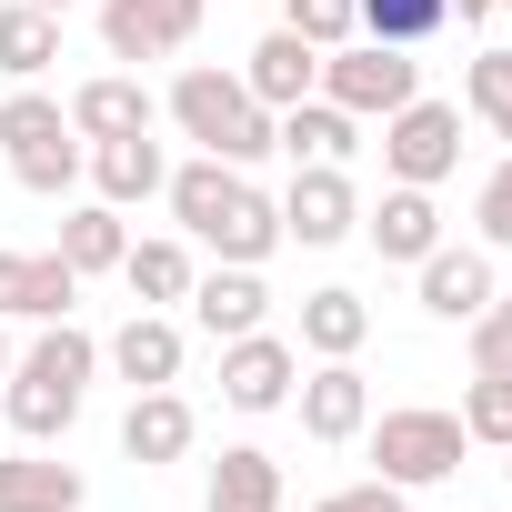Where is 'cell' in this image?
I'll return each mask as SVG.
<instances>
[{
	"instance_id": "cell-2",
	"label": "cell",
	"mask_w": 512,
	"mask_h": 512,
	"mask_svg": "<svg viewBox=\"0 0 512 512\" xmlns=\"http://www.w3.org/2000/svg\"><path fill=\"white\" fill-rule=\"evenodd\" d=\"M91 372H101V342L71 332V322H51V332L11 362V382H0V412H11V432H21V442H61V432L81 422Z\"/></svg>"
},
{
	"instance_id": "cell-26",
	"label": "cell",
	"mask_w": 512,
	"mask_h": 512,
	"mask_svg": "<svg viewBox=\"0 0 512 512\" xmlns=\"http://www.w3.org/2000/svg\"><path fill=\"white\" fill-rule=\"evenodd\" d=\"M121 282L141 292V312H161V302H191L201 272H191V251H181V241H131V251H121Z\"/></svg>"
},
{
	"instance_id": "cell-38",
	"label": "cell",
	"mask_w": 512,
	"mask_h": 512,
	"mask_svg": "<svg viewBox=\"0 0 512 512\" xmlns=\"http://www.w3.org/2000/svg\"><path fill=\"white\" fill-rule=\"evenodd\" d=\"M502 11H512V0H502Z\"/></svg>"
},
{
	"instance_id": "cell-30",
	"label": "cell",
	"mask_w": 512,
	"mask_h": 512,
	"mask_svg": "<svg viewBox=\"0 0 512 512\" xmlns=\"http://www.w3.org/2000/svg\"><path fill=\"white\" fill-rule=\"evenodd\" d=\"M282 31H302L312 51H342V41H362V11L352 0H282Z\"/></svg>"
},
{
	"instance_id": "cell-13",
	"label": "cell",
	"mask_w": 512,
	"mask_h": 512,
	"mask_svg": "<svg viewBox=\"0 0 512 512\" xmlns=\"http://www.w3.org/2000/svg\"><path fill=\"white\" fill-rule=\"evenodd\" d=\"M191 322H201L211 342L262 332V322H272V292H262V272H251V262H221V272H201V282H191Z\"/></svg>"
},
{
	"instance_id": "cell-10",
	"label": "cell",
	"mask_w": 512,
	"mask_h": 512,
	"mask_svg": "<svg viewBox=\"0 0 512 512\" xmlns=\"http://www.w3.org/2000/svg\"><path fill=\"white\" fill-rule=\"evenodd\" d=\"M201 31V0H101V41L111 61H171Z\"/></svg>"
},
{
	"instance_id": "cell-12",
	"label": "cell",
	"mask_w": 512,
	"mask_h": 512,
	"mask_svg": "<svg viewBox=\"0 0 512 512\" xmlns=\"http://www.w3.org/2000/svg\"><path fill=\"white\" fill-rule=\"evenodd\" d=\"M241 91H251V101H262L272 121H282L292 101H312V91H322V51H312L302 31H262V51H251V61H241Z\"/></svg>"
},
{
	"instance_id": "cell-23",
	"label": "cell",
	"mask_w": 512,
	"mask_h": 512,
	"mask_svg": "<svg viewBox=\"0 0 512 512\" xmlns=\"http://www.w3.org/2000/svg\"><path fill=\"white\" fill-rule=\"evenodd\" d=\"M81 472L71 462H41V452H11L0 462V512H81Z\"/></svg>"
},
{
	"instance_id": "cell-29",
	"label": "cell",
	"mask_w": 512,
	"mask_h": 512,
	"mask_svg": "<svg viewBox=\"0 0 512 512\" xmlns=\"http://www.w3.org/2000/svg\"><path fill=\"white\" fill-rule=\"evenodd\" d=\"M462 101L492 121V141H512V51H472V71H462Z\"/></svg>"
},
{
	"instance_id": "cell-16",
	"label": "cell",
	"mask_w": 512,
	"mask_h": 512,
	"mask_svg": "<svg viewBox=\"0 0 512 512\" xmlns=\"http://www.w3.org/2000/svg\"><path fill=\"white\" fill-rule=\"evenodd\" d=\"M362 231H372L382 262H422V251H442V211H432V191H422V181H392V191L362 211Z\"/></svg>"
},
{
	"instance_id": "cell-18",
	"label": "cell",
	"mask_w": 512,
	"mask_h": 512,
	"mask_svg": "<svg viewBox=\"0 0 512 512\" xmlns=\"http://www.w3.org/2000/svg\"><path fill=\"white\" fill-rule=\"evenodd\" d=\"M191 432H201V422H191V402H181L171 382H161V392H131V412H121V452H131L141 472L181 462V452H191Z\"/></svg>"
},
{
	"instance_id": "cell-11",
	"label": "cell",
	"mask_w": 512,
	"mask_h": 512,
	"mask_svg": "<svg viewBox=\"0 0 512 512\" xmlns=\"http://www.w3.org/2000/svg\"><path fill=\"white\" fill-rule=\"evenodd\" d=\"M81 272L61 251H0V322H71Z\"/></svg>"
},
{
	"instance_id": "cell-33",
	"label": "cell",
	"mask_w": 512,
	"mask_h": 512,
	"mask_svg": "<svg viewBox=\"0 0 512 512\" xmlns=\"http://www.w3.org/2000/svg\"><path fill=\"white\" fill-rule=\"evenodd\" d=\"M472 221H482V241H492V251H512V161H492V171H482Z\"/></svg>"
},
{
	"instance_id": "cell-24",
	"label": "cell",
	"mask_w": 512,
	"mask_h": 512,
	"mask_svg": "<svg viewBox=\"0 0 512 512\" xmlns=\"http://www.w3.org/2000/svg\"><path fill=\"white\" fill-rule=\"evenodd\" d=\"M51 61H61V11H41V0H0V71L41 81Z\"/></svg>"
},
{
	"instance_id": "cell-37",
	"label": "cell",
	"mask_w": 512,
	"mask_h": 512,
	"mask_svg": "<svg viewBox=\"0 0 512 512\" xmlns=\"http://www.w3.org/2000/svg\"><path fill=\"white\" fill-rule=\"evenodd\" d=\"M41 11H71V0H41Z\"/></svg>"
},
{
	"instance_id": "cell-27",
	"label": "cell",
	"mask_w": 512,
	"mask_h": 512,
	"mask_svg": "<svg viewBox=\"0 0 512 512\" xmlns=\"http://www.w3.org/2000/svg\"><path fill=\"white\" fill-rule=\"evenodd\" d=\"M121 251H131V231H121V211L111 201H91V211H71L61 221V262L91 282V272H121Z\"/></svg>"
},
{
	"instance_id": "cell-35",
	"label": "cell",
	"mask_w": 512,
	"mask_h": 512,
	"mask_svg": "<svg viewBox=\"0 0 512 512\" xmlns=\"http://www.w3.org/2000/svg\"><path fill=\"white\" fill-rule=\"evenodd\" d=\"M452 11H462V21H492V11H502V0H452Z\"/></svg>"
},
{
	"instance_id": "cell-1",
	"label": "cell",
	"mask_w": 512,
	"mask_h": 512,
	"mask_svg": "<svg viewBox=\"0 0 512 512\" xmlns=\"http://www.w3.org/2000/svg\"><path fill=\"white\" fill-rule=\"evenodd\" d=\"M161 201L181 211V231L191 241H211L221 251V262H251V272H262L272 262V251H282V201H262V191H251L231 161H181L171 181H161Z\"/></svg>"
},
{
	"instance_id": "cell-7",
	"label": "cell",
	"mask_w": 512,
	"mask_h": 512,
	"mask_svg": "<svg viewBox=\"0 0 512 512\" xmlns=\"http://www.w3.org/2000/svg\"><path fill=\"white\" fill-rule=\"evenodd\" d=\"M382 171H392V181H422V191L452 181V171H462V111H452V101H422V91H412L402 111H382Z\"/></svg>"
},
{
	"instance_id": "cell-9",
	"label": "cell",
	"mask_w": 512,
	"mask_h": 512,
	"mask_svg": "<svg viewBox=\"0 0 512 512\" xmlns=\"http://www.w3.org/2000/svg\"><path fill=\"white\" fill-rule=\"evenodd\" d=\"M292 382H302V352H292L282 332H241V342H221V402H231V412H282Z\"/></svg>"
},
{
	"instance_id": "cell-8",
	"label": "cell",
	"mask_w": 512,
	"mask_h": 512,
	"mask_svg": "<svg viewBox=\"0 0 512 512\" xmlns=\"http://www.w3.org/2000/svg\"><path fill=\"white\" fill-rule=\"evenodd\" d=\"M352 231H362V191H352V171L302 161V171H292V191H282V241L332 251V241H352Z\"/></svg>"
},
{
	"instance_id": "cell-17",
	"label": "cell",
	"mask_w": 512,
	"mask_h": 512,
	"mask_svg": "<svg viewBox=\"0 0 512 512\" xmlns=\"http://www.w3.org/2000/svg\"><path fill=\"white\" fill-rule=\"evenodd\" d=\"M292 402H302V432H312V442H362V422H372V382H362L352 362H322Z\"/></svg>"
},
{
	"instance_id": "cell-20",
	"label": "cell",
	"mask_w": 512,
	"mask_h": 512,
	"mask_svg": "<svg viewBox=\"0 0 512 512\" xmlns=\"http://www.w3.org/2000/svg\"><path fill=\"white\" fill-rule=\"evenodd\" d=\"M412 272H422V312H432V322H472V312L492 302V262H482V251H452V241H442V251H422Z\"/></svg>"
},
{
	"instance_id": "cell-15",
	"label": "cell",
	"mask_w": 512,
	"mask_h": 512,
	"mask_svg": "<svg viewBox=\"0 0 512 512\" xmlns=\"http://www.w3.org/2000/svg\"><path fill=\"white\" fill-rule=\"evenodd\" d=\"M101 362H111L131 392H161V382H181V322H171V312H131V322L101 342Z\"/></svg>"
},
{
	"instance_id": "cell-6",
	"label": "cell",
	"mask_w": 512,
	"mask_h": 512,
	"mask_svg": "<svg viewBox=\"0 0 512 512\" xmlns=\"http://www.w3.org/2000/svg\"><path fill=\"white\" fill-rule=\"evenodd\" d=\"M412 91H422V61H412V51H392V41H342V51H322V101H342L352 121L402 111Z\"/></svg>"
},
{
	"instance_id": "cell-25",
	"label": "cell",
	"mask_w": 512,
	"mask_h": 512,
	"mask_svg": "<svg viewBox=\"0 0 512 512\" xmlns=\"http://www.w3.org/2000/svg\"><path fill=\"white\" fill-rule=\"evenodd\" d=\"M362 342H372V302H362V292H342V282H332V292H312V302H302V352L352 362Z\"/></svg>"
},
{
	"instance_id": "cell-31",
	"label": "cell",
	"mask_w": 512,
	"mask_h": 512,
	"mask_svg": "<svg viewBox=\"0 0 512 512\" xmlns=\"http://www.w3.org/2000/svg\"><path fill=\"white\" fill-rule=\"evenodd\" d=\"M462 432H472V442H492V452H512V382L472 372V392H462Z\"/></svg>"
},
{
	"instance_id": "cell-4",
	"label": "cell",
	"mask_w": 512,
	"mask_h": 512,
	"mask_svg": "<svg viewBox=\"0 0 512 512\" xmlns=\"http://www.w3.org/2000/svg\"><path fill=\"white\" fill-rule=\"evenodd\" d=\"M0 151H11V181H21V191H51V201H61V191L81 181V161H91L81 131H71V111H61L51 91H31V81L0 101Z\"/></svg>"
},
{
	"instance_id": "cell-34",
	"label": "cell",
	"mask_w": 512,
	"mask_h": 512,
	"mask_svg": "<svg viewBox=\"0 0 512 512\" xmlns=\"http://www.w3.org/2000/svg\"><path fill=\"white\" fill-rule=\"evenodd\" d=\"M312 512H402V482H382V472H372V482H352V492H322Z\"/></svg>"
},
{
	"instance_id": "cell-14",
	"label": "cell",
	"mask_w": 512,
	"mask_h": 512,
	"mask_svg": "<svg viewBox=\"0 0 512 512\" xmlns=\"http://www.w3.org/2000/svg\"><path fill=\"white\" fill-rule=\"evenodd\" d=\"M61 111H71V131H81V141H131V131H151V121H161V101H151L131 71H101V81H81Z\"/></svg>"
},
{
	"instance_id": "cell-21",
	"label": "cell",
	"mask_w": 512,
	"mask_h": 512,
	"mask_svg": "<svg viewBox=\"0 0 512 512\" xmlns=\"http://www.w3.org/2000/svg\"><path fill=\"white\" fill-rule=\"evenodd\" d=\"M91 181H101L111 211H131V201H151V191L171 181V161H161L151 131H131V141H91Z\"/></svg>"
},
{
	"instance_id": "cell-3",
	"label": "cell",
	"mask_w": 512,
	"mask_h": 512,
	"mask_svg": "<svg viewBox=\"0 0 512 512\" xmlns=\"http://www.w3.org/2000/svg\"><path fill=\"white\" fill-rule=\"evenodd\" d=\"M171 121H181L211 161H231V171L272 151V111L241 91V71H211V61H191V71L171 81Z\"/></svg>"
},
{
	"instance_id": "cell-22",
	"label": "cell",
	"mask_w": 512,
	"mask_h": 512,
	"mask_svg": "<svg viewBox=\"0 0 512 512\" xmlns=\"http://www.w3.org/2000/svg\"><path fill=\"white\" fill-rule=\"evenodd\" d=\"M201 512H282V462H272V452H251V442H231V452L211 462Z\"/></svg>"
},
{
	"instance_id": "cell-36",
	"label": "cell",
	"mask_w": 512,
	"mask_h": 512,
	"mask_svg": "<svg viewBox=\"0 0 512 512\" xmlns=\"http://www.w3.org/2000/svg\"><path fill=\"white\" fill-rule=\"evenodd\" d=\"M0 382H11V332H0Z\"/></svg>"
},
{
	"instance_id": "cell-19",
	"label": "cell",
	"mask_w": 512,
	"mask_h": 512,
	"mask_svg": "<svg viewBox=\"0 0 512 512\" xmlns=\"http://www.w3.org/2000/svg\"><path fill=\"white\" fill-rule=\"evenodd\" d=\"M272 151H292V161H332V171H342V161L362 151V121H352L342 101L312 91V101H292V111L272 121Z\"/></svg>"
},
{
	"instance_id": "cell-28",
	"label": "cell",
	"mask_w": 512,
	"mask_h": 512,
	"mask_svg": "<svg viewBox=\"0 0 512 512\" xmlns=\"http://www.w3.org/2000/svg\"><path fill=\"white\" fill-rule=\"evenodd\" d=\"M362 11V41H392V51H422L442 21H452V0H352Z\"/></svg>"
},
{
	"instance_id": "cell-32",
	"label": "cell",
	"mask_w": 512,
	"mask_h": 512,
	"mask_svg": "<svg viewBox=\"0 0 512 512\" xmlns=\"http://www.w3.org/2000/svg\"><path fill=\"white\" fill-rule=\"evenodd\" d=\"M472 372L512 382V292H492V302L472 312Z\"/></svg>"
},
{
	"instance_id": "cell-5",
	"label": "cell",
	"mask_w": 512,
	"mask_h": 512,
	"mask_svg": "<svg viewBox=\"0 0 512 512\" xmlns=\"http://www.w3.org/2000/svg\"><path fill=\"white\" fill-rule=\"evenodd\" d=\"M362 432H372V472H382V482H402V492L452 482V472H462V452H472L462 412H432V402H402V412H382V422H362Z\"/></svg>"
}]
</instances>
